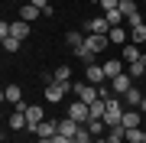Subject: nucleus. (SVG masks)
<instances>
[{
	"mask_svg": "<svg viewBox=\"0 0 146 143\" xmlns=\"http://www.w3.org/2000/svg\"><path fill=\"white\" fill-rule=\"evenodd\" d=\"M123 111H127V107H123V101H120V98L114 94V98L107 101V111H104V124H107V127H110V124H120V120H123Z\"/></svg>",
	"mask_w": 146,
	"mask_h": 143,
	"instance_id": "1",
	"label": "nucleus"
},
{
	"mask_svg": "<svg viewBox=\"0 0 146 143\" xmlns=\"http://www.w3.org/2000/svg\"><path fill=\"white\" fill-rule=\"evenodd\" d=\"M16 107H20V111L26 114V120H29V127H26V130H33V133H36V127H39L42 120H46L42 107H39V104H16Z\"/></svg>",
	"mask_w": 146,
	"mask_h": 143,
	"instance_id": "2",
	"label": "nucleus"
},
{
	"mask_svg": "<svg viewBox=\"0 0 146 143\" xmlns=\"http://www.w3.org/2000/svg\"><path fill=\"white\" fill-rule=\"evenodd\" d=\"M72 91L78 94V101H84V104H91V101H98V85H88V81H75Z\"/></svg>",
	"mask_w": 146,
	"mask_h": 143,
	"instance_id": "3",
	"label": "nucleus"
},
{
	"mask_svg": "<svg viewBox=\"0 0 146 143\" xmlns=\"http://www.w3.org/2000/svg\"><path fill=\"white\" fill-rule=\"evenodd\" d=\"M68 117L78 120V124H88L91 120V107L84 104V101H72V104H68Z\"/></svg>",
	"mask_w": 146,
	"mask_h": 143,
	"instance_id": "4",
	"label": "nucleus"
},
{
	"mask_svg": "<svg viewBox=\"0 0 146 143\" xmlns=\"http://www.w3.org/2000/svg\"><path fill=\"white\" fill-rule=\"evenodd\" d=\"M88 33L107 36V33H110V20H107V16H91V20H84V36H88Z\"/></svg>",
	"mask_w": 146,
	"mask_h": 143,
	"instance_id": "5",
	"label": "nucleus"
},
{
	"mask_svg": "<svg viewBox=\"0 0 146 143\" xmlns=\"http://www.w3.org/2000/svg\"><path fill=\"white\" fill-rule=\"evenodd\" d=\"M110 88H114V94H117V98H123V94H127V91H130V88H133V75H130V72H120V75H117V78H114V81H110Z\"/></svg>",
	"mask_w": 146,
	"mask_h": 143,
	"instance_id": "6",
	"label": "nucleus"
},
{
	"mask_svg": "<svg viewBox=\"0 0 146 143\" xmlns=\"http://www.w3.org/2000/svg\"><path fill=\"white\" fill-rule=\"evenodd\" d=\"M84 46H88L94 55H98V52H104V49L110 46V36H101V33H88V36H84Z\"/></svg>",
	"mask_w": 146,
	"mask_h": 143,
	"instance_id": "7",
	"label": "nucleus"
},
{
	"mask_svg": "<svg viewBox=\"0 0 146 143\" xmlns=\"http://www.w3.org/2000/svg\"><path fill=\"white\" fill-rule=\"evenodd\" d=\"M84 81H88V85H101V81H107V75H104V65H98V62L84 65Z\"/></svg>",
	"mask_w": 146,
	"mask_h": 143,
	"instance_id": "8",
	"label": "nucleus"
},
{
	"mask_svg": "<svg viewBox=\"0 0 146 143\" xmlns=\"http://www.w3.org/2000/svg\"><path fill=\"white\" fill-rule=\"evenodd\" d=\"M68 91H72V85H58V81H52V85H46V101H52V104H58Z\"/></svg>",
	"mask_w": 146,
	"mask_h": 143,
	"instance_id": "9",
	"label": "nucleus"
},
{
	"mask_svg": "<svg viewBox=\"0 0 146 143\" xmlns=\"http://www.w3.org/2000/svg\"><path fill=\"white\" fill-rule=\"evenodd\" d=\"M143 101H146V91H140V88L133 85V88L123 94V107H136V111H140V107H143Z\"/></svg>",
	"mask_w": 146,
	"mask_h": 143,
	"instance_id": "10",
	"label": "nucleus"
},
{
	"mask_svg": "<svg viewBox=\"0 0 146 143\" xmlns=\"http://www.w3.org/2000/svg\"><path fill=\"white\" fill-rule=\"evenodd\" d=\"M55 133H58V120H42L36 127V140H49V137H55Z\"/></svg>",
	"mask_w": 146,
	"mask_h": 143,
	"instance_id": "11",
	"label": "nucleus"
},
{
	"mask_svg": "<svg viewBox=\"0 0 146 143\" xmlns=\"http://www.w3.org/2000/svg\"><path fill=\"white\" fill-rule=\"evenodd\" d=\"M7 127H10V130H23V127H29V120H26V114L16 107V111L10 114V120H7Z\"/></svg>",
	"mask_w": 146,
	"mask_h": 143,
	"instance_id": "12",
	"label": "nucleus"
},
{
	"mask_svg": "<svg viewBox=\"0 0 146 143\" xmlns=\"http://www.w3.org/2000/svg\"><path fill=\"white\" fill-rule=\"evenodd\" d=\"M78 127H81V124H78V120H72V117L58 120V133H62V137H75V133H78Z\"/></svg>",
	"mask_w": 146,
	"mask_h": 143,
	"instance_id": "13",
	"label": "nucleus"
},
{
	"mask_svg": "<svg viewBox=\"0 0 146 143\" xmlns=\"http://www.w3.org/2000/svg\"><path fill=\"white\" fill-rule=\"evenodd\" d=\"M140 114H143V111H136V107H127V111H123V120H120V124H123L127 130H130V127H140Z\"/></svg>",
	"mask_w": 146,
	"mask_h": 143,
	"instance_id": "14",
	"label": "nucleus"
},
{
	"mask_svg": "<svg viewBox=\"0 0 146 143\" xmlns=\"http://www.w3.org/2000/svg\"><path fill=\"white\" fill-rule=\"evenodd\" d=\"M39 13H42V10H39L36 3H23V7H20V20H26V23L39 20Z\"/></svg>",
	"mask_w": 146,
	"mask_h": 143,
	"instance_id": "15",
	"label": "nucleus"
},
{
	"mask_svg": "<svg viewBox=\"0 0 146 143\" xmlns=\"http://www.w3.org/2000/svg\"><path fill=\"white\" fill-rule=\"evenodd\" d=\"M3 101H10V104H23V91H20V85H7V88H3Z\"/></svg>",
	"mask_w": 146,
	"mask_h": 143,
	"instance_id": "16",
	"label": "nucleus"
},
{
	"mask_svg": "<svg viewBox=\"0 0 146 143\" xmlns=\"http://www.w3.org/2000/svg\"><path fill=\"white\" fill-rule=\"evenodd\" d=\"M120 59H123V62L130 65V62H140V59H143V52H140V46H123Z\"/></svg>",
	"mask_w": 146,
	"mask_h": 143,
	"instance_id": "17",
	"label": "nucleus"
},
{
	"mask_svg": "<svg viewBox=\"0 0 146 143\" xmlns=\"http://www.w3.org/2000/svg\"><path fill=\"white\" fill-rule=\"evenodd\" d=\"M72 140H75V143H94V133L88 130V124H81V127H78V133H75Z\"/></svg>",
	"mask_w": 146,
	"mask_h": 143,
	"instance_id": "18",
	"label": "nucleus"
},
{
	"mask_svg": "<svg viewBox=\"0 0 146 143\" xmlns=\"http://www.w3.org/2000/svg\"><path fill=\"white\" fill-rule=\"evenodd\" d=\"M55 81L58 85H72V69H68V65H58L55 69Z\"/></svg>",
	"mask_w": 146,
	"mask_h": 143,
	"instance_id": "19",
	"label": "nucleus"
},
{
	"mask_svg": "<svg viewBox=\"0 0 146 143\" xmlns=\"http://www.w3.org/2000/svg\"><path fill=\"white\" fill-rule=\"evenodd\" d=\"M88 130L94 133V137H101V133L107 130V124H104V117H91V120H88Z\"/></svg>",
	"mask_w": 146,
	"mask_h": 143,
	"instance_id": "20",
	"label": "nucleus"
},
{
	"mask_svg": "<svg viewBox=\"0 0 146 143\" xmlns=\"http://www.w3.org/2000/svg\"><path fill=\"white\" fill-rule=\"evenodd\" d=\"M130 39H133V46H140V43H146V26H143V23H136V26L130 29Z\"/></svg>",
	"mask_w": 146,
	"mask_h": 143,
	"instance_id": "21",
	"label": "nucleus"
},
{
	"mask_svg": "<svg viewBox=\"0 0 146 143\" xmlns=\"http://www.w3.org/2000/svg\"><path fill=\"white\" fill-rule=\"evenodd\" d=\"M127 72L133 75V81L143 78V75H146V62H143V59H140V62H130V65H127Z\"/></svg>",
	"mask_w": 146,
	"mask_h": 143,
	"instance_id": "22",
	"label": "nucleus"
},
{
	"mask_svg": "<svg viewBox=\"0 0 146 143\" xmlns=\"http://www.w3.org/2000/svg\"><path fill=\"white\" fill-rule=\"evenodd\" d=\"M75 55H78V59H81L84 65H91V62H94V52H91L88 46H78V49H75Z\"/></svg>",
	"mask_w": 146,
	"mask_h": 143,
	"instance_id": "23",
	"label": "nucleus"
},
{
	"mask_svg": "<svg viewBox=\"0 0 146 143\" xmlns=\"http://www.w3.org/2000/svg\"><path fill=\"white\" fill-rule=\"evenodd\" d=\"M107 36H110V43H117V46H123V43H127V33L120 29V26H114V29L107 33Z\"/></svg>",
	"mask_w": 146,
	"mask_h": 143,
	"instance_id": "24",
	"label": "nucleus"
},
{
	"mask_svg": "<svg viewBox=\"0 0 146 143\" xmlns=\"http://www.w3.org/2000/svg\"><path fill=\"white\" fill-rule=\"evenodd\" d=\"M117 10L123 13V16H133V13H140V10H136V3H133V0H120V7H117Z\"/></svg>",
	"mask_w": 146,
	"mask_h": 143,
	"instance_id": "25",
	"label": "nucleus"
},
{
	"mask_svg": "<svg viewBox=\"0 0 146 143\" xmlns=\"http://www.w3.org/2000/svg\"><path fill=\"white\" fill-rule=\"evenodd\" d=\"M65 43L72 46V49H78V46H84V36H81V33H75V29H72V33L65 36Z\"/></svg>",
	"mask_w": 146,
	"mask_h": 143,
	"instance_id": "26",
	"label": "nucleus"
},
{
	"mask_svg": "<svg viewBox=\"0 0 146 143\" xmlns=\"http://www.w3.org/2000/svg\"><path fill=\"white\" fill-rule=\"evenodd\" d=\"M20 46H23V39H16V36H7L3 39V49H7V52H16Z\"/></svg>",
	"mask_w": 146,
	"mask_h": 143,
	"instance_id": "27",
	"label": "nucleus"
},
{
	"mask_svg": "<svg viewBox=\"0 0 146 143\" xmlns=\"http://www.w3.org/2000/svg\"><path fill=\"white\" fill-rule=\"evenodd\" d=\"M127 143H143V130L140 127H130V130H127Z\"/></svg>",
	"mask_w": 146,
	"mask_h": 143,
	"instance_id": "28",
	"label": "nucleus"
},
{
	"mask_svg": "<svg viewBox=\"0 0 146 143\" xmlns=\"http://www.w3.org/2000/svg\"><path fill=\"white\" fill-rule=\"evenodd\" d=\"M107 20H110V29H114V26H120V23L127 20V16L120 13V10H110V13H107Z\"/></svg>",
	"mask_w": 146,
	"mask_h": 143,
	"instance_id": "29",
	"label": "nucleus"
},
{
	"mask_svg": "<svg viewBox=\"0 0 146 143\" xmlns=\"http://www.w3.org/2000/svg\"><path fill=\"white\" fill-rule=\"evenodd\" d=\"M29 3H36L42 10V16H52V3H49V0H29Z\"/></svg>",
	"mask_w": 146,
	"mask_h": 143,
	"instance_id": "30",
	"label": "nucleus"
},
{
	"mask_svg": "<svg viewBox=\"0 0 146 143\" xmlns=\"http://www.w3.org/2000/svg\"><path fill=\"white\" fill-rule=\"evenodd\" d=\"M101 7L110 13V10H117V7H120V0H101Z\"/></svg>",
	"mask_w": 146,
	"mask_h": 143,
	"instance_id": "31",
	"label": "nucleus"
},
{
	"mask_svg": "<svg viewBox=\"0 0 146 143\" xmlns=\"http://www.w3.org/2000/svg\"><path fill=\"white\" fill-rule=\"evenodd\" d=\"M36 143H55V140H52V137H49V140H36Z\"/></svg>",
	"mask_w": 146,
	"mask_h": 143,
	"instance_id": "32",
	"label": "nucleus"
},
{
	"mask_svg": "<svg viewBox=\"0 0 146 143\" xmlns=\"http://www.w3.org/2000/svg\"><path fill=\"white\" fill-rule=\"evenodd\" d=\"M94 143H107V140H101V137H94Z\"/></svg>",
	"mask_w": 146,
	"mask_h": 143,
	"instance_id": "33",
	"label": "nucleus"
},
{
	"mask_svg": "<svg viewBox=\"0 0 146 143\" xmlns=\"http://www.w3.org/2000/svg\"><path fill=\"white\" fill-rule=\"evenodd\" d=\"M140 111H143V114H146V101H143V107H140Z\"/></svg>",
	"mask_w": 146,
	"mask_h": 143,
	"instance_id": "34",
	"label": "nucleus"
},
{
	"mask_svg": "<svg viewBox=\"0 0 146 143\" xmlns=\"http://www.w3.org/2000/svg\"><path fill=\"white\" fill-rule=\"evenodd\" d=\"M143 143H146V130H143Z\"/></svg>",
	"mask_w": 146,
	"mask_h": 143,
	"instance_id": "35",
	"label": "nucleus"
},
{
	"mask_svg": "<svg viewBox=\"0 0 146 143\" xmlns=\"http://www.w3.org/2000/svg\"><path fill=\"white\" fill-rule=\"evenodd\" d=\"M94 3H101V0H94Z\"/></svg>",
	"mask_w": 146,
	"mask_h": 143,
	"instance_id": "36",
	"label": "nucleus"
},
{
	"mask_svg": "<svg viewBox=\"0 0 146 143\" xmlns=\"http://www.w3.org/2000/svg\"><path fill=\"white\" fill-rule=\"evenodd\" d=\"M133 3H136V0H133Z\"/></svg>",
	"mask_w": 146,
	"mask_h": 143,
	"instance_id": "37",
	"label": "nucleus"
}]
</instances>
